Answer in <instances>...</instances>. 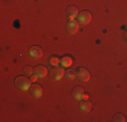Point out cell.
Wrapping results in <instances>:
<instances>
[{"instance_id": "3957f363", "label": "cell", "mask_w": 127, "mask_h": 122, "mask_svg": "<svg viewBox=\"0 0 127 122\" xmlns=\"http://www.w3.org/2000/svg\"><path fill=\"white\" fill-rule=\"evenodd\" d=\"M77 77L80 79L81 81H89L91 79V75H89V71L85 68H80L77 71Z\"/></svg>"}, {"instance_id": "2e32d148", "label": "cell", "mask_w": 127, "mask_h": 122, "mask_svg": "<svg viewBox=\"0 0 127 122\" xmlns=\"http://www.w3.org/2000/svg\"><path fill=\"white\" fill-rule=\"evenodd\" d=\"M38 79H39V77H38V76H37V75H34V76H32V77H31V79H30V80H31V81H37V80H38Z\"/></svg>"}, {"instance_id": "9c48e42d", "label": "cell", "mask_w": 127, "mask_h": 122, "mask_svg": "<svg viewBox=\"0 0 127 122\" xmlns=\"http://www.w3.org/2000/svg\"><path fill=\"white\" fill-rule=\"evenodd\" d=\"M34 72H35V75H37L38 77H45V76L47 75V69L45 68L43 65H39V66H37Z\"/></svg>"}, {"instance_id": "52a82bcc", "label": "cell", "mask_w": 127, "mask_h": 122, "mask_svg": "<svg viewBox=\"0 0 127 122\" xmlns=\"http://www.w3.org/2000/svg\"><path fill=\"white\" fill-rule=\"evenodd\" d=\"M72 65H73V60H72V57L64 56L61 59V66L62 68H70Z\"/></svg>"}, {"instance_id": "7c38bea8", "label": "cell", "mask_w": 127, "mask_h": 122, "mask_svg": "<svg viewBox=\"0 0 127 122\" xmlns=\"http://www.w3.org/2000/svg\"><path fill=\"white\" fill-rule=\"evenodd\" d=\"M50 65L53 66V68L61 66V59H58V57H51L50 59Z\"/></svg>"}, {"instance_id": "6da1fadb", "label": "cell", "mask_w": 127, "mask_h": 122, "mask_svg": "<svg viewBox=\"0 0 127 122\" xmlns=\"http://www.w3.org/2000/svg\"><path fill=\"white\" fill-rule=\"evenodd\" d=\"M15 84H16V87L19 88L20 91H27L31 87V80H29L25 76H20V77H18L16 80H15Z\"/></svg>"}, {"instance_id": "8992f818", "label": "cell", "mask_w": 127, "mask_h": 122, "mask_svg": "<svg viewBox=\"0 0 127 122\" xmlns=\"http://www.w3.org/2000/svg\"><path fill=\"white\" fill-rule=\"evenodd\" d=\"M84 95H85V92H84V90L81 87H77L73 91V98L76 100H84Z\"/></svg>"}, {"instance_id": "5bb4252c", "label": "cell", "mask_w": 127, "mask_h": 122, "mask_svg": "<svg viewBox=\"0 0 127 122\" xmlns=\"http://www.w3.org/2000/svg\"><path fill=\"white\" fill-rule=\"evenodd\" d=\"M65 76L68 79H76L77 77V72H74L73 69H68V71L65 72Z\"/></svg>"}, {"instance_id": "ba28073f", "label": "cell", "mask_w": 127, "mask_h": 122, "mask_svg": "<svg viewBox=\"0 0 127 122\" xmlns=\"http://www.w3.org/2000/svg\"><path fill=\"white\" fill-rule=\"evenodd\" d=\"M53 76L56 80H60V79H62V76H65V71H64L62 66H58V68H54L53 71Z\"/></svg>"}, {"instance_id": "9a60e30c", "label": "cell", "mask_w": 127, "mask_h": 122, "mask_svg": "<svg viewBox=\"0 0 127 122\" xmlns=\"http://www.w3.org/2000/svg\"><path fill=\"white\" fill-rule=\"evenodd\" d=\"M115 121H119V122H123V121H126V120H125V115H122V114H118V115H115Z\"/></svg>"}, {"instance_id": "277c9868", "label": "cell", "mask_w": 127, "mask_h": 122, "mask_svg": "<svg viewBox=\"0 0 127 122\" xmlns=\"http://www.w3.org/2000/svg\"><path fill=\"white\" fill-rule=\"evenodd\" d=\"M78 27H80V23L78 20L76 19H69V23H68V30L70 34H76L78 31Z\"/></svg>"}, {"instance_id": "5b68a950", "label": "cell", "mask_w": 127, "mask_h": 122, "mask_svg": "<svg viewBox=\"0 0 127 122\" xmlns=\"http://www.w3.org/2000/svg\"><path fill=\"white\" fill-rule=\"evenodd\" d=\"M30 56L34 57V59H39V57L43 56V50L39 46H31L30 48Z\"/></svg>"}, {"instance_id": "ac0fdd59", "label": "cell", "mask_w": 127, "mask_h": 122, "mask_svg": "<svg viewBox=\"0 0 127 122\" xmlns=\"http://www.w3.org/2000/svg\"><path fill=\"white\" fill-rule=\"evenodd\" d=\"M126 38H127V33H126Z\"/></svg>"}, {"instance_id": "7a4b0ae2", "label": "cell", "mask_w": 127, "mask_h": 122, "mask_svg": "<svg viewBox=\"0 0 127 122\" xmlns=\"http://www.w3.org/2000/svg\"><path fill=\"white\" fill-rule=\"evenodd\" d=\"M91 12L88 11H83V12H80L78 14V16H77V19H78V23L80 24H88L91 22Z\"/></svg>"}, {"instance_id": "8fae6325", "label": "cell", "mask_w": 127, "mask_h": 122, "mask_svg": "<svg viewBox=\"0 0 127 122\" xmlns=\"http://www.w3.org/2000/svg\"><path fill=\"white\" fill-rule=\"evenodd\" d=\"M31 91H32V95L35 98H41V95L43 94V91H42V88L39 87V85H34V87L31 88Z\"/></svg>"}, {"instance_id": "e0dca14e", "label": "cell", "mask_w": 127, "mask_h": 122, "mask_svg": "<svg viewBox=\"0 0 127 122\" xmlns=\"http://www.w3.org/2000/svg\"><path fill=\"white\" fill-rule=\"evenodd\" d=\"M26 73H32V69L31 68H27L26 69Z\"/></svg>"}, {"instance_id": "4fadbf2b", "label": "cell", "mask_w": 127, "mask_h": 122, "mask_svg": "<svg viewBox=\"0 0 127 122\" xmlns=\"http://www.w3.org/2000/svg\"><path fill=\"white\" fill-rule=\"evenodd\" d=\"M80 109H81V111L88 113V111H91V109H92V103H89V102H87V100H85L84 103H81Z\"/></svg>"}, {"instance_id": "30bf717a", "label": "cell", "mask_w": 127, "mask_h": 122, "mask_svg": "<svg viewBox=\"0 0 127 122\" xmlns=\"http://www.w3.org/2000/svg\"><path fill=\"white\" fill-rule=\"evenodd\" d=\"M68 15H69V19H76L78 16V12L76 7H69L68 8Z\"/></svg>"}]
</instances>
